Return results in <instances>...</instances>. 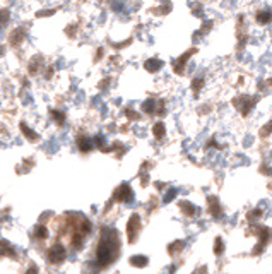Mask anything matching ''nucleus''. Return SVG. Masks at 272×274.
<instances>
[{
    "mask_svg": "<svg viewBox=\"0 0 272 274\" xmlns=\"http://www.w3.org/2000/svg\"><path fill=\"white\" fill-rule=\"evenodd\" d=\"M120 247V238L115 230H103V237L98 247V264L101 267L113 262V257L116 256Z\"/></svg>",
    "mask_w": 272,
    "mask_h": 274,
    "instance_id": "nucleus-1",
    "label": "nucleus"
},
{
    "mask_svg": "<svg viewBox=\"0 0 272 274\" xmlns=\"http://www.w3.org/2000/svg\"><path fill=\"white\" fill-rule=\"evenodd\" d=\"M153 134H154V137H156V139H163V137H165V134H166L165 124H163V122H158V124L153 127Z\"/></svg>",
    "mask_w": 272,
    "mask_h": 274,
    "instance_id": "nucleus-13",
    "label": "nucleus"
},
{
    "mask_svg": "<svg viewBox=\"0 0 272 274\" xmlns=\"http://www.w3.org/2000/svg\"><path fill=\"white\" fill-rule=\"evenodd\" d=\"M130 264L135 267H144V266H147V257H144V256H134L132 259H130Z\"/></svg>",
    "mask_w": 272,
    "mask_h": 274,
    "instance_id": "nucleus-14",
    "label": "nucleus"
},
{
    "mask_svg": "<svg viewBox=\"0 0 272 274\" xmlns=\"http://www.w3.org/2000/svg\"><path fill=\"white\" fill-rule=\"evenodd\" d=\"M26 274H38V267H35V266L29 267V269H27V272H26Z\"/></svg>",
    "mask_w": 272,
    "mask_h": 274,
    "instance_id": "nucleus-26",
    "label": "nucleus"
},
{
    "mask_svg": "<svg viewBox=\"0 0 272 274\" xmlns=\"http://www.w3.org/2000/svg\"><path fill=\"white\" fill-rule=\"evenodd\" d=\"M270 132H272V120L269 122L267 125H264L260 129V137H269L270 135Z\"/></svg>",
    "mask_w": 272,
    "mask_h": 274,
    "instance_id": "nucleus-20",
    "label": "nucleus"
},
{
    "mask_svg": "<svg viewBox=\"0 0 272 274\" xmlns=\"http://www.w3.org/2000/svg\"><path fill=\"white\" fill-rule=\"evenodd\" d=\"M115 197L118 201H124V202H127V201H130L134 197V194H132V188H130L127 183H124L118 190H116V194H115Z\"/></svg>",
    "mask_w": 272,
    "mask_h": 274,
    "instance_id": "nucleus-5",
    "label": "nucleus"
},
{
    "mask_svg": "<svg viewBox=\"0 0 272 274\" xmlns=\"http://www.w3.org/2000/svg\"><path fill=\"white\" fill-rule=\"evenodd\" d=\"M184 247H185V242L184 240H176V242H173L170 247H168V252L171 254V256H175V254H178V252H182L184 250Z\"/></svg>",
    "mask_w": 272,
    "mask_h": 274,
    "instance_id": "nucleus-12",
    "label": "nucleus"
},
{
    "mask_svg": "<svg viewBox=\"0 0 272 274\" xmlns=\"http://www.w3.org/2000/svg\"><path fill=\"white\" fill-rule=\"evenodd\" d=\"M144 67H146V70H149V72H158V70L163 67V62L159 59H151L144 64Z\"/></svg>",
    "mask_w": 272,
    "mask_h": 274,
    "instance_id": "nucleus-8",
    "label": "nucleus"
},
{
    "mask_svg": "<svg viewBox=\"0 0 272 274\" xmlns=\"http://www.w3.org/2000/svg\"><path fill=\"white\" fill-rule=\"evenodd\" d=\"M79 146H81V149H82V151H89V149H91V146H93V144H91V141H87V139H86V141H81V143H79Z\"/></svg>",
    "mask_w": 272,
    "mask_h": 274,
    "instance_id": "nucleus-23",
    "label": "nucleus"
},
{
    "mask_svg": "<svg viewBox=\"0 0 272 274\" xmlns=\"http://www.w3.org/2000/svg\"><path fill=\"white\" fill-rule=\"evenodd\" d=\"M224 252V242H223V238H216L214 240V254L216 256H221V254Z\"/></svg>",
    "mask_w": 272,
    "mask_h": 274,
    "instance_id": "nucleus-16",
    "label": "nucleus"
},
{
    "mask_svg": "<svg viewBox=\"0 0 272 274\" xmlns=\"http://www.w3.org/2000/svg\"><path fill=\"white\" fill-rule=\"evenodd\" d=\"M65 259V249H64V245H53L50 250H48V261L51 264H60Z\"/></svg>",
    "mask_w": 272,
    "mask_h": 274,
    "instance_id": "nucleus-2",
    "label": "nucleus"
},
{
    "mask_svg": "<svg viewBox=\"0 0 272 274\" xmlns=\"http://www.w3.org/2000/svg\"><path fill=\"white\" fill-rule=\"evenodd\" d=\"M35 235L38 238H41V240H45L46 237H48V230L45 228V226H36V230H35Z\"/></svg>",
    "mask_w": 272,
    "mask_h": 274,
    "instance_id": "nucleus-17",
    "label": "nucleus"
},
{
    "mask_svg": "<svg viewBox=\"0 0 272 274\" xmlns=\"http://www.w3.org/2000/svg\"><path fill=\"white\" fill-rule=\"evenodd\" d=\"M257 21L262 22V24H267V22L272 21V11L265 9V11H259L257 12Z\"/></svg>",
    "mask_w": 272,
    "mask_h": 274,
    "instance_id": "nucleus-10",
    "label": "nucleus"
},
{
    "mask_svg": "<svg viewBox=\"0 0 272 274\" xmlns=\"http://www.w3.org/2000/svg\"><path fill=\"white\" fill-rule=\"evenodd\" d=\"M21 129L24 130V134H26L27 137H29V139H35V132H33V130H31L29 127H27L26 124H22V125H21Z\"/></svg>",
    "mask_w": 272,
    "mask_h": 274,
    "instance_id": "nucleus-21",
    "label": "nucleus"
},
{
    "mask_svg": "<svg viewBox=\"0 0 272 274\" xmlns=\"http://www.w3.org/2000/svg\"><path fill=\"white\" fill-rule=\"evenodd\" d=\"M139 230H140V218L137 214H132L130 216L129 226H127V231H129V242H134V240L137 238Z\"/></svg>",
    "mask_w": 272,
    "mask_h": 274,
    "instance_id": "nucleus-3",
    "label": "nucleus"
},
{
    "mask_svg": "<svg viewBox=\"0 0 272 274\" xmlns=\"http://www.w3.org/2000/svg\"><path fill=\"white\" fill-rule=\"evenodd\" d=\"M209 211L214 218H219V216H221V206H219L218 197H209Z\"/></svg>",
    "mask_w": 272,
    "mask_h": 274,
    "instance_id": "nucleus-7",
    "label": "nucleus"
},
{
    "mask_svg": "<svg viewBox=\"0 0 272 274\" xmlns=\"http://www.w3.org/2000/svg\"><path fill=\"white\" fill-rule=\"evenodd\" d=\"M180 207H182V211H184L187 216H194V214H195V207L192 206L190 202L182 201V202H180Z\"/></svg>",
    "mask_w": 272,
    "mask_h": 274,
    "instance_id": "nucleus-15",
    "label": "nucleus"
},
{
    "mask_svg": "<svg viewBox=\"0 0 272 274\" xmlns=\"http://www.w3.org/2000/svg\"><path fill=\"white\" fill-rule=\"evenodd\" d=\"M154 106H156V101H154V100H147L142 105V110L146 112V113H154Z\"/></svg>",
    "mask_w": 272,
    "mask_h": 274,
    "instance_id": "nucleus-18",
    "label": "nucleus"
},
{
    "mask_svg": "<svg viewBox=\"0 0 272 274\" xmlns=\"http://www.w3.org/2000/svg\"><path fill=\"white\" fill-rule=\"evenodd\" d=\"M260 216H262V209H255V211L248 212V220H257V218H260Z\"/></svg>",
    "mask_w": 272,
    "mask_h": 274,
    "instance_id": "nucleus-22",
    "label": "nucleus"
},
{
    "mask_svg": "<svg viewBox=\"0 0 272 274\" xmlns=\"http://www.w3.org/2000/svg\"><path fill=\"white\" fill-rule=\"evenodd\" d=\"M253 230H257V233H259V243H257V249L253 250V254H259V252H262L264 250V247H265V243L269 242V238H270V231L267 230V228H260V226H255Z\"/></svg>",
    "mask_w": 272,
    "mask_h": 274,
    "instance_id": "nucleus-4",
    "label": "nucleus"
},
{
    "mask_svg": "<svg viewBox=\"0 0 272 274\" xmlns=\"http://www.w3.org/2000/svg\"><path fill=\"white\" fill-rule=\"evenodd\" d=\"M241 101H243V105H240V112H241L243 117H247L248 113H250L252 106L255 105V100H250V98H241Z\"/></svg>",
    "mask_w": 272,
    "mask_h": 274,
    "instance_id": "nucleus-9",
    "label": "nucleus"
},
{
    "mask_svg": "<svg viewBox=\"0 0 272 274\" xmlns=\"http://www.w3.org/2000/svg\"><path fill=\"white\" fill-rule=\"evenodd\" d=\"M194 53H195V48H192V50L187 51L185 55H182L180 59L176 60V62H175V72H176V74H184V65H185V62H187V60H189Z\"/></svg>",
    "mask_w": 272,
    "mask_h": 274,
    "instance_id": "nucleus-6",
    "label": "nucleus"
},
{
    "mask_svg": "<svg viewBox=\"0 0 272 274\" xmlns=\"http://www.w3.org/2000/svg\"><path fill=\"white\" fill-rule=\"evenodd\" d=\"M202 86H204V79L197 77V79H194V81H192V89H194L195 93H199Z\"/></svg>",
    "mask_w": 272,
    "mask_h": 274,
    "instance_id": "nucleus-19",
    "label": "nucleus"
},
{
    "mask_svg": "<svg viewBox=\"0 0 272 274\" xmlns=\"http://www.w3.org/2000/svg\"><path fill=\"white\" fill-rule=\"evenodd\" d=\"M175 196H176V190H175V188H170V192H168V196L165 197V202H170Z\"/></svg>",
    "mask_w": 272,
    "mask_h": 274,
    "instance_id": "nucleus-24",
    "label": "nucleus"
},
{
    "mask_svg": "<svg viewBox=\"0 0 272 274\" xmlns=\"http://www.w3.org/2000/svg\"><path fill=\"white\" fill-rule=\"evenodd\" d=\"M192 274H207V267H205V266L197 267V269H195V272H192Z\"/></svg>",
    "mask_w": 272,
    "mask_h": 274,
    "instance_id": "nucleus-25",
    "label": "nucleus"
},
{
    "mask_svg": "<svg viewBox=\"0 0 272 274\" xmlns=\"http://www.w3.org/2000/svg\"><path fill=\"white\" fill-rule=\"evenodd\" d=\"M0 254L6 257H14L16 256V252H14V249L11 247V243L9 242H0Z\"/></svg>",
    "mask_w": 272,
    "mask_h": 274,
    "instance_id": "nucleus-11",
    "label": "nucleus"
}]
</instances>
